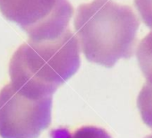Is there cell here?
I'll return each mask as SVG.
<instances>
[{"mask_svg": "<svg viewBox=\"0 0 152 138\" xmlns=\"http://www.w3.org/2000/svg\"><path fill=\"white\" fill-rule=\"evenodd\" d=\"M136 56L147 83L152 84V32L140 40L137 47Z\"/></svg>", "mask_w": 152, "mask_h": 138, "instance_id": "obj_5", "label": "cell"}, {"mask_svg": "<svg viewBox=\"0 0 152 138\" xmlns=\"http://www.w3.org/2000/svg\"><path fill=\"white\" fill-rule=\"evenodd\" d=\"M145 138H152V134H150V135H148L147 137H145Z\"/></svg>", "mask_w": 152, "mask_h": 138, "instance_id": "obj_9", "label": "cell"}, {"mask_svg": "<svg viewBox=\"0 0 152 138\" xmlns=\"http://www.w3.org/2000/svg\"><path fill=\"white\" fill-rule=\"evenodd\" d=\"M73 25L87 60L113 67L119 59L132 56L140 20L128 6L92 0L78 7Z\"/></svg>", "mask_w": 152, "mask_h": 138, "instance_id": "obj_2", "label": "cell"}, {"mask_svg": "<svg viewBox=\"0 0 152 138\" xmlns=\"http://www.w3.org/2000/svg\"><path fill=\"white\" fill-rule=\"evenodd\" d=\"M80 51L78 39L69 28L56 40H29L10 59L11 84L31 98L52 97L60 85L78 71Z\"/></svg>", "mask_w": 152, "mask_h": 138, "instance_id": "obj_1", "label": "cell"}, {"mask_svg": "<svg viewBox=\"0 0 152 138\" xmlns=\"http://www.w3.org/2000/svg\"><path fill=\"white\" fill-rule=\"evenodd\" d=\"M134 7L143 23L152 29V0H134Z\"/></svg>", "mask_w": 152, "mask_h": 138, "instance_id": "obj_8", "label": "cell"}, {"mask_svg": "<svg viewBox=\"0 0 152 138\" xmlns=\"http://www.w3.org/2000/svg\"><path fill=\"white\" fill-rule=\"evenodd\" d=\"M0 12L34 41L52 40L68 29L73 7L68 0H0Z\"/></svg>", "mask_w": 152, "mask_h": 138, "instance_id": "obj_3", "label": "cell"}, {"mask_svg": "<svg viewBox=\"0 0 152 138\" xmlns=\"http://www.w3.org/2000/svg\"><path fill=\"white\" fill-rule=\"evenodd\" d=\"M52 97L31 98L9 83L0 91V136L38 138L51 123Z\"/></svg>", "mask_w": 152, "mask_h": 138, "instance_id": "obj_4", "label": "cell"}, {"mask_svg": "<svg viewBox=\"0 0 152 138\" xmlns=\"http://www.w3.org/2000/svg\"><path fill=\"white\" fill-rule=\"evenodd\" d=\"M70 138H111L103 128L97 126H83L76 130Z\"/></svg>", "mask_w": 152, "mask_h": 138, "instance_id": "obj_7", "label": "cell"}, {"mask_svg": "<svg viewBox=\"0 0 152 138\" xmlns=\"http://www.w3.org/2000/svg\"><path fill=\"white\" fill-rule=\"evenodd\" d=\"M137 106L142 121L146 126L152 129V84L146 83L140 90Z\"/></svg>", "mask_w": 152, "mask_h": 138, "instance_id": "obj_6", "label": "cell"}]
</instances>
